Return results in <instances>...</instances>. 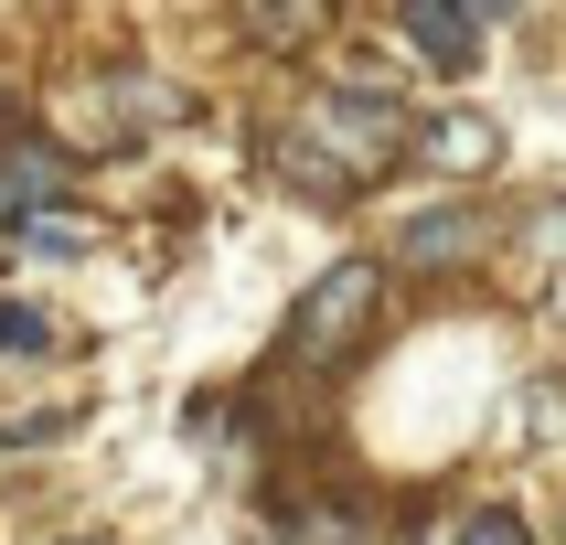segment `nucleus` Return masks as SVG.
<instances>
[{
	"instance_id": "1",
	"label": "nucleus",
	"mask_w": 566,
	"mask_h": 545,
	"mask_svg": "<svg viewBox=\"0 0 566 545\" xmlns=\"http://www.w3.org/2000/svg\"><path fill=\"white\" fill-rule=\"evenodd\" d=\"M300 128L343 160L353 182H385V171L407 160V139H417V118H407L385 86H332V96H311V107H300Z\"/></svg>"
},
{
	"instance_id": "2",
	"label": "nucleus",
	"mask_w": 566,
	"mask_h": 545,
	"mask_svg": "<svg viewBox=\"0 0 566 545\" xmlns=\"http://www.w3.org/2000/svg\"><path fill=\"white\" fill-rule=\"evenodd\" d=\"M375 300H385V268L375 256H332L311 289H300V311H289V364H343L353 343H364V321H375Z\"/></svg>"
},
{
	"instance_id": "3",
	"label": "nucleus",
	"mask_w": 566,
	"mask_h": 545,
	"mask_svg": "<svg viewBox=\"0 0 566 545\" xmlns=\"http://www.w3.org/2000/svg\"><path fill=\"white\" fill-rule=\"evenodd\" d=\"M192 96H171L160 75H107V86H86V107H75V139H96V150H128V139H150V128H182Z\"/></svg>"
},
{
	"instance_id": "4",
	"label": "nucleus",
	"mask_w": 566,
	"mask_h": 545,
	"mask_svg": "<svg viewBox=\"0 0 566 545\" xmlns=\"http://www.w3.org/2000/svg\"><path fill=\"white\" fill-rule=\"evenodd\" d=\"M64 192H75V150H54V139H0V203L11 214H54Z\"/></svg>"
},
{
	"instance_id": "5",
	"label": "nucleus",
	"mask_w": 566,
	"mask_h": 545,
	"mask_svg": "<svg viewBox=\"0 0 566 545\" xmlns=\"http://www.w3.org/2000/svg\"><path fill=\"white\" fill-rule=\"evenodd\" d=\"M256 160H268V171H279L289 192H311V203H343V192H364V182L343 171V160L321 150L311 128H300V118H289V128H268V139H256Z\"/></svg>"
},
{
	"instance_id": "6",
	"label": "nucleus",
	"mask_w": 566,
	"mask_h": 545,
	"mask_svg": "<svg viewBox=\"0 0 566 545\" xmlns=\"http://www.w3.org/2000/svg\"><path fill=\"white\" fill-rule=\"evenodd\" d=\"M481 247H492V224H481L471 203H439V214H407V235H396V268H471Z\"/></svg>"
},
{
	"instance_id": "7",
	"label": "nucleus",
	"mask_w": 566,
	"mask_h": 545,
	"mask_svg": "<svg viewBox=\"0 0 566 545\" xmlns=\"http://www.w3.org/2000/svg\"><path fill=\"white\" fill-rule=\"evenodd\" d=\"M407 43L439 64V75H471L481 64V22L460 11V0H407Z\"/></svg>"
},
{
	"instance_id": "8",
	"label": "nucleus",
	"mask_w": 566,
	"mask_h": 545,
	"mask_svg": "<svg viewBox=\"0 0 566 545\" xmlns=\"http://www.w3.org/2000/svg\"><path fill=\"white\" fill-rule=\"evenodd\" d=\"M566 279V203H535L513 224V289H556Z\"/></svg>"
},
{
	"instance_id": "9",
	"label": "nucleus",
	"mask_w": 566,
	"mask_h": 545,
	"mask_svg": "<svg viewBox=\"0 0 566 545\" xmlns=\"http://www.w3.org/2000/svg\"><path fill=\"white\" fill-rule=\"evenodd\" d=\"M407 150H428L439 171H492V160H503V128L492 118H439V128H417Z\"/></svg>"
},
{
	"instance_id": "10",
	"label": "nucleus",
	"mask_w": 566,
	"mask_h": 545,
	"mask_svg": "<svg viewBox=\"0 0 566 545\" xmlns=\"http://www.w3.org/2000/svg\"><path fill=\"white\" fill-rule=\"evenodd\" d=\"M321 22H332V0H247V43H268V54L321 43Z\"/></svg>"
},
{
	"instance_id": "11",
	"label": "nucleus",
	"mask_w": 566,
	"mask_h": 545,
	"mask_svg": "<svg viewBox=\"0 0 566 545\" xmlns=\"http://www.w3.org/2000/svg\"><path fill=\"white\" fill-rule=\"evenodd\" d=\"M0 353H22V364H32V353H54V321L32 311V300H0Z\"/></svg>"
},
{
	"instance_id": "12",
	"label": "nucleus",
	"mask_w": 566,
	"mask_h": 545,
	"mask_svg": "<svg viewBox=\"0 0 566 545\" xmlns=\"http://www.w3.org/2000/svg\"><path fill=\"white\" fill-rule=\"evenodd\" d=\"M11 235L43 247V256H75V247H86V224H64V214H11Z\"/></svg>"
},
{
	"instance_id": "13",
	"label": "nucleus",
	"mask_w": 566,
	"mask_h": 545,
	"mask_svg": "<svg viewBox=\"0 0 566 545\" xmlns=\"http://www.w3.org/2000/svg\"><path fill=\"white\" fill-rule=\"evenodd\" d=\"M64 428H75V407H32V417H11V428H0V449H54Z\"/></svg>"
},
{
	"instance_id": "14",
	"label": "nucleus",
	"mask_w": 566,
	"mask_h": 545,
	"mask_svg": "<svg viewBox=\"0 0 566 545\" xmlns=\"http://www.w3.org/2000/svg\"><path fill=\"white\" fill-rule=\"evenodd\" d=\"M449 545H524V524H513V513H471Z\"/></svg>"
},
{
	"instance_id": "15",
	"label": "nucleus",
	"mask_w": 566,
	"mask_h": 545,
	"mask_svg": "<svg viewBox=\"0 0 566 545\" xmlns=\"http://www.w3.org/2000/svg\"><path fill=\"white\" fill-rule=\"evenodd\" d=\"M460 11H471V22H492V11H503V0H460Z\"/></svg>"
},
{
	"instance_id": "16",
	"label": "nucleus",
	"mask_w": 566,
	"mask_h": 545,
	"mask_svg": "<svg viewBox=\"0 0 566 545\" xmlns=\"http://www.w3.org/2000/svg\"><path fill=\"white\" fill-rule=\"evenodd\" d=\"M11 128H22V118H11V86H0V139H11Z\"/></svg>"
},
{
	"instance_id": "17",
	"label": "nucleus",
	"mask_w": 566,
	"mask_h": 545,
	"mask_svg": "<svg viewBox=\"0 0 566 545\" xmlns=\"http://www.w3.org/2000/svg\"><path fill=\"white\" fill-rule=\"evenodd\" d=\"M75 545H107V535H75Z\"/></svg>"
}]
</instances>
